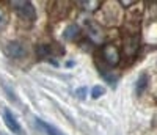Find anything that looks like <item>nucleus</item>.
I'll return each mask as SVG.
<instances>
[{
    "instance_id": "13",
    "label": "nucleus",
    "mask_w": 157,
    "mask_h": 135,
    "mask_svg": "<svg viewBox=\"0 0 157 135\" xmlns=\"http://www.w3.org/2000/svg\"><path fill=\"white\" fill-rule=\"evenodd\" d=\"M6 24H8V17H6V14H5V11L0 8V30H3Z\"/></svg>"
},
{
    "instance_id": "16",
    "label": "nucleus",
    "mask_w": 157,
    "mask_h": 135,
    "mask_svg": "<svg viewBox=\"0 0 157 135\" xmlns=\"http://www.w3.org/2000/svg\"><path fill=\"white\" fill-rule=\"evenodd\" d=\"M2 135H3V133H2Z\"/></svg>"
},
{
    "instance_id": "2",
    "label": "nucleus",
    "mask_w": 157,
    "mask_h": 135,
    "mask_svg": "<svg viewBox=\"0 0 157 135\" xmlns=\"http://www.w3.org/2000/svg\"><path fill=\"white\" fill-rule=\"evenodd\" d=\"M101 53H102V60L105 61L109 66H116L121 61V53L113 43H104L101 47Z\"/></svg>"
},
{
    "instance_id": "12",
    "label": "nucleus",
    "mask_w": 157,
    "mask_h": 135,
    "mask_svg": "<svg viewBox=\"0 0 157 135\" xmlns=\"http://www.w3.org/2000/svg\"><path fill=\"white\" fill-rule=\"evenodd\" d=\"M104 93H105V88L101 87V85H96V87L91 88V98H93V99H98V98L102 96Z\"/></svg>"
},
{
    "instance_id": "8",
    "label": "nucleus",
    "mask_w": 157,
    "mask_h": 135,
    "mask_svg": "<svg viewBox=\"0 0 157 135\" xmlns=\"http://www.w3.org/2000/svg\"><path fill=\"white\" fill-rule=\"evenodd\" d=\"M36 124H38L39 127H41V129H43V130H44L47 135H63V133H61V132H60L57 127H54V126H50V124L44 123L43 119H38V118H36Z\"/></svg>"
},
{
    "instance_id": "9",
    "label": "nucleus",
    "mask_w": 157,
    "mask_h": 135,
    "mask_svg": "<svg viewBox=\"0 0 157 135\" xmlns=\"http://www.w3.org/2000/svg\"><path fill=\"white\" fill-rule=\"evenodd\" d=\"M35 52H36L38 58H49V55H50V46L49 44H38Z\"/></svg>"
},
{
    "instance_id": "10",
    "label": "nucleus",
    "mask_w": 157,
    "mask_h": 135,
    "mask_svg": "<svg viewBox=\"0 0 157 135\" xmlns=\"http://www.w3.org/2000/svg\"><path fill=\"white\" fill-rule=\"evenodd\" d=\"M78 5H80L83 10H88V11H96V10L101 8L99 0H93V2H85V0H82V2H78Z\"/></svg>"
},
{
    "instance_id": "1",
    "label": "nucleus",
    "mask_w": 157,
    "mask_h": 135,
    "mask_svg": "<svg viewBox=\"0 0 157 135\" xmlns=\"http://www.w3.org/2000/svg\"><path fill=\"white\" fill-rule=\"evenodd\" d=\"M10 5L13 6V10H14L19 17L22 19H27L30 22L36 21V11H35V6L32 5V2H25V0H11Z\"/></svg>"
},
{
    "instance_id": "11",
    "label": "nucleus",
    "mask_w": 157,
    "mask_h": 135,
    "mask_svg": "<svg viewBox=\"0 0 157 135\" xmlns=\"http://www.w3.org/2000/svg\"><path fill=\"white\" fill-rule=\"evenodd\" d=\"M146 87H148V74H141V75H140V79H138V82H137L135 90H137V93H138V94H141L143 91L146 90Z\"/></svg>"
},
{
    "instance_id": "4",
    "label": "nucleus",
    "mask_w": 157,
    "mask_h": 135,
    "mask_svg": "<svg viewBox=\"0 0 157 135\" xmlns=\"http://www.w3.org/2000/svg\"><path fill=\"white\" fill-rule=\"evenodd\" d=\"M5 53L13 60H19V58H22L25 55V47L19 41H11L5 47Z\"/></svg>"
},
{
    "instance_id": "14",
    "label": "nucleus",
    "mask_w": 157,
    "mask_h": 135,
    "mask_svg": "<svg viewBox=\"0 0 157 135\" xmlns=\"http://www.w3.org/2000/svg\"><path fill=\"white\" fill-rule=\"evenodd\" d=\"M86 91H88V90H86L85 87H82V88L75 90V96H77V98H80V99H85V96H86L85 93H86Z\"/></svg>"
},
{
    "instance_id": "6",
    "label": "nucleus",
    "mask_w": 157,
    "mask_h": 135,
    "mask_svg": "<svg viewBox=\"0 0 157 135\" xmlns=\"http://www.w3.org/2000/svg\"><path fill=\"white\" fill-rule=\"evenodd\" d=\"M3 121H5L6 127H8L13 133H16V135H21V133H22L19 123L16 121V118L13 116V113H11L8 109H3Z\"/></svg>"
},
{
    "instance_id": "3",
    "label": "nucleus",
    "mask_w": 157,
    "mask_h": 135,
    "mask_svg": "<svg viewBox=\"0 0 157 135\" xmlns=\"http://www.w3.org/2000/svg\"><path fill=\"white\" fill-rule=\"evenodd\" d=\"M86 35H88V41L91 44H102L104 43V32H102V27L96 22H88L86 24Z\"/></svg>"
},
{
    "instance_id": "5",
    "label": "nucleus",
    "mask_w": 157,
    "mask_h": 135,
    "mask_svg": "<svg viewBox=\"0 0 157 135\" xmlns=\"http://www.w3.org/2000/svg\"><path fill=\"white\" fill-rule=\"evenodd\" d=\"M138 35H126L124 38V53L129 57H134L138 50Z\"/></svg>"
},
{
    "instance_id": "7",
    "label": "nucleus",
    "mask_w": 157,
    "mask_h": 135,
    "mask_svg": "<svg viewBox=\"0 0 157 135\" xmlns=\"http://www.w3.org/2000/svg\"><path fill=\"white\" fill-rule=\"evenodd\" d=\"M82 35V30L80 27L75 25V24H71L66 27V30L63 32V38L66 39V41H75V39H78Z\"/></svg>"
},
{
    "instance_id": "15",
    "label": "nucleus",
    "mask_w": 157,
    "mask_h": 135,
    "mask_svg": "<svg viewBox=\"0 0 157 135\" xmlns=\"http://www.w3.org/2000/svg\"><path fill=\"white\" fill-rule=\"evenodd\" d=\"M118 3H120V5H123V6H126V8H129L130 5H134L135 2H134V0H120Z\"/></svg>"
}]
</instances>
